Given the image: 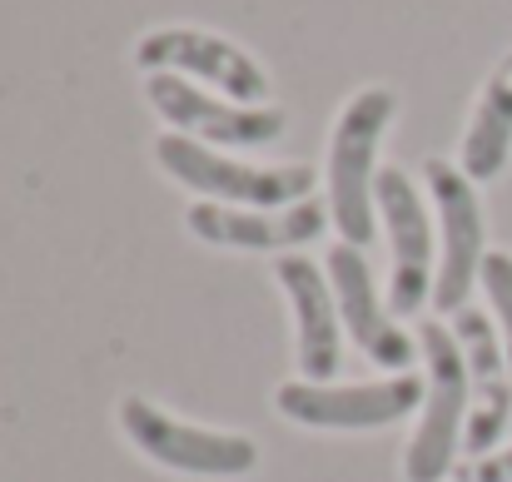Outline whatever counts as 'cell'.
I'll return each mask as SVG.
<instances>
[{"instance_id":"6da1fadb","label":"cell","mask_w":512,"mask_h":482,"mask_svg":"<svg viewBox=\"0 0 512 482\" xmlns=\"http://www.w3.org/2000/svg\"><path fill=\"white\" fill-rule=\"evenodd\" d=\"M398 110V95L383 85L358 90L343 105L334 140H329V214L343 244H373V224H378V145L383 130Z\"/></svg>"},{"instance_id":"7a4b0ae2","label":"cell","mask_w":512,"mask_h":482,"mask_svg":"<svg viewBox=\"0 0 512 482\" xmlns=\"http://www.w3.org/2000/svg\"><path fill=\"white\" fill-rule=\"evenodd\" d=\"M155 160L194 194H209L214 204H244V209H284V204L309 199L319 184L314 164H244L214 155L209 145L174 135V130L155 140Z\"/></svg>"},{"instance_id":"3957f363","label":"cell","mask_w":512,"mask_h":482,"mask_svg":"<svg viewBox=\"0 0 512 482\" xmlns=\"http://www.w3.org/2000/svg\"><path fill=\"white\" fill-rule=\"evenodd\" d=\"M418 348H423V363H428V398H423V423L408 443L403 473H408V482H443L453 473V458H458L463 433H468L473 383H468L463 348L443 323H423Z\"/></svg>"},{"instance_id":"277c9868","label":"cell","mask_w":512,"mask_h":482,"mask_svg":"<svg viewBox=\"0 0 512 482\" xmlns=\"http://www.w3.org/2000/svg\"><path fill=\"white\" fill-rule=\"evenodd\" d=\"M120 428L150 463H160L170 473H189V478H239L259 463L254 438L184 423L165 408H155L150 398H125L120 403Z\"/></svg>"},{"instance_id":"5b68a950","label":"cell","mask_w":512,"mask_h":482,"mask_svg":"<svg viewBox=\"0 0 512 482\" xmlns=\"http://www.w3.org/2000/svg\"><path fill=\"white\" fill-rule=\"evenodd\" d=\"M423 184L438 204V244H443V264L433 279V304L443 314L468 309L473 284H483V259H488V239H483V204L473 179L463 174V164H448L443 155L423 164Z\"/></svg>"},{"instance_id":"8992f818","label":"cell","mask_w":512,"mask_h":482,"mask_svg":"<svg viewBox=\"0 0 512 482\" xmlns=\"http://www.w3.org/2000/svg\"><path fill=\"white\" fill-rule=\"evenodd\" d=\"M145 95L155 105V115L170 125L174 135H189L209 150H254V145H274L289 130V115L274 105H239V100H214L209 90L189 85L184 75L155 70L145 80Z\"/></svg>"},{"instance_id":"52a82bcc","label":"cell","mask_w":512,"mask_h":482,"mask_svg":"<svg viewBox=\"0 0 512 482\" xmlns=\"http://www.w3.org/2000/svg\"><path fill=\"white\" fill-rule=\"evenodd\" d=\"M428 398V378L418 373H393L378 383H284L274 393V408L304 428H383L408 418L418 403Z\"/></svg>"},{"instance_id":"ba28073f","label":"cell","mask_w":512,"mask_h":482,"mask_svg":"<svg viewBox=\"0 0 512 482\" xmlns=\"http://www.w3.org/2000/svg\"><path fill=\"white\" fill-rule=\"evenodd\" d=\"M135 65L145 75H155V70L194 75V80L214 85L224 100H239V105H264V95H269V75H264V65L249 50H239L224 35L194 30V25H160V30H150L135 45Z\"/></svg>"},{"instance_id":"9c48e42d","label":"cell","mask_w":512,"mask_h":482,"mask_svg":"<svg viewBox=\"0 0 512 482\" xmlns=\"http://www.w3.org/2000/svg\"><path fill=\"white\" fill-rule=\"evenodd\" d=\"M378 219L393 244V284H388V314H418L433 299V224L423 209V194L403 169H378Z\"/></svg>"},{"instance_id":"30bf717a","label":"cell","mask_w":512,"mask_h":482,"mask_svg":"<svg viewBox=\"0 0 512 482\" xmlns=\"http://www.w3.org/2000/svg\"><path fill=\"white\" fill-rule=\"evenodd\" d=\"M329 219L334 214L314 194L299 204H284V209H244V204L199 199L184 214L189 234L204 244H219V249H299V244H314L329 229Z\"/></svg>"},{"instance_id":"8fae6325","label":"cell","mask_w":512,"mask_h":482,"mask_svg":"<svg viewBox=\"0 0 512 482\" xmlns=\"http://www.w3.org/2000/svg\"><path fill=\"white\" fill-rule=\"evenodd\" d=\"M453 338H458V348H463L468 383H473V408H468L463 448H468L473 458H488V453H498V438L508 433V418H512L508 348L498 343V333H493L488 314H478V309H458Z\"/></svg>"},{"instance_id":"7c38bea8","label":"cell","mask_w":512,"mask_h":482,"mask_svg":"<svg viewBox=\"0 0 512 482\" xmlns=\"http://www.w3.org/2000/svg\"><path fill=\"white\" fill-rule=\"evenodd\" d=\"M329 279H334V299H339V319L348 328V338L388 373H413V358L423 353L393 314H383L373 279H368V254L358 244H334L329 249Z\"/></svg>"},{"instance_id":"4fadbf2b","label":"cell","mask_w":512,"mask_h":482,"mask_svg":"<svg viewBox=\"0 0 512 482\" xmlns=\"http://www.w3.org/2000/svg\"><path fill=\"white\" fill-rule=\"evenodd\" d=\"M279 289L289 294V309L299 323V373L309 383H329L339 373V299H334V279L304 259V254H284L274 264Z\"/></svg>"},{"instance_id":"5bb4252c","label":"cell","mask_w":512,"mask_h":482,"mask_svg":"<svg viewBox=\"0 0 512 482\" xmlns=\"http://www.w3.org/2000/svg\"><path fill=\"white\" fill-rule=\"evenodd\" d=\"M512 155V50L493 65L488 85L478 90V105L468 115V130H463V150L458 164L473 184H488L503 174V164Z\"/></svg>"},{"instance_id":"9a60e30c","label":"cell","mask_w":512,"mask_h":482,"mask_svg":"<svg viewBox=\"0 0 512 482\" xmlns=\"http://www.w3.org/2000/svg\"><path fill=\"white\" fill-rule=\"evenodd\" d=\"M483 289H488V304L503 323V348H508V368H512V254H488L483 259Z\"/></svg>"},{"instance_id":"2e32d148","label":"cell","mask_w":512,"mask_h":482,"mask_svg":"<svg viewBox=\"0 0 512 482\" xmlns=\"http://www.w3.org/2000/svg\"><path fill=\"white\" fill-rule=\"evenodd\" d=\"M468 482H512V443L488 453V458H473V468L463 473Z\"/></svg>"}]
</instances>
